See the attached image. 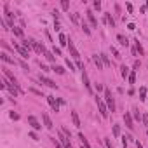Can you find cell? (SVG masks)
Wrapping results in <instances>:
<instances>
[{"mask_svg": "<svg viewBox=\"0 0 148 148\" xmlns=\"http://www.w3.org/2000/svg\"><path fill=\"white\" fill-rule=\"evenodd\" d=\"M125 7H127L129 12H132V4H125Z\"/></svg>", "mask_w": 148, "mask_h": 148, "instance_id": "cell-46", "label": "cell"}, {"mask_svg": "<svg viewBox=\"0 0 148 148\" xmlns=\"http://www.w3.org/2000/svg\"><path fill=\"white\" fill-rule=\"evenodd\" d=\"M105 103H106L108 110L113 113V112H115V99H113V94H112L110 89H105Z\"/></svg>", "mask_w": 148, "mask_h": 148, "instance_id": "cell-3", "label": "cell"}, {"mask_svg": "<svg viewBox=\"0 0 148 148\" xmlns=\"http://www.w3.org/2000/svg\"><path fill=\"white\" fill-rule=\"evenodd\" d=\"M30 138H32V139H38V136H37L35 132H30Z\"/></svg>", "mask_w": 148, "mask_h": 148, "instance_id": "cell-48", "label": "cell"}, {"mask_svg": "<svg viewBox=\"0 0 148 148\" xmlns=\"http://www.w3.org/2000/svg\"><path fill=\"white\" fill-rule=\"evenodd\" d=\"M9 115H11V119H12V120H18V119H19V115H18V113H14V112H11Z\"/></svg>", "mask_w": 148, "mask_h": 148, "instance_id": "cell-41", "label": "cell"}, {"mask_svg": "<svg viewBox=\"0 0 148 148\" xmlns=\"http://www.w3.org/2000/svg\"><path fill=\"white\" fill-rule=\"evenodd\" d=\"M14 49H16V51L19 52V56H21V58H25V59H28V54H30V52H28V51H26V49H25V47H23L21 44H18V42H14Z\"/></svg>", "mask_w": 148, "mask_h": 148, "instance_id": "cell-10", "label": "cell"}, {"mask_svg": "<svg viewBox=\"0 0 148 148\" xmlns=\"http://www.w3.org/2000/svg\"><path fill=\"white\" fill-rule=\"evenodd\" d=\"M47 103L52 106V110H54V112H59V103L54 99V96H47Z\"/></svg>", "mask_w": 148, "mask_h": 148, "instance_id": "cell-15", "label": "cell"}, {"mask_svg": "<svg viewBox=\"0 0 148 148\" xmlns=\"http://www.w3.org/2000/svg\"><path fill=\"white\" fill-rule=\"evenodd\" d=\"M92 61H94V64H96V68H98V70H103V68H105V64H103V59H101V56L94 54V56H92Z\"/></svg>", "mask_w": 148, "mask_h": 148, "instance_id": "cell-14", "label": "cell"}, {"mask_svg": "<svg viewBox=\"0 0 148 148\" xmlns=\"http://www.w3.org/2000/svg\"><path fill=\"white\" fill-rule=\"evenodd\" d=\"M61 9H63V11H68V9H70V2L63 0V2H61Z\"/></svg>", "mask_w": 148, "mask_h": 148, "instance_id": "cell-35", "label": "cell"}, {"mask_svg": "<svg viewBox=\"0 0 148 148\" xmlns=\"http://www.w3.org/2000/svg\"><path fill=\"white\" fill-rule=\"evenodd\" d=\"M42 120H44V125H45L47 129H52V127H54V124H52V120H51V117H49L47 113H42Z\"/></svg>", "mask_w": 148, "mask_h": 148, "instance_id": "cell-16", "label": "cell"}, {"mask_svg": "<svg viewBox=\"0 0 148 148\" xmlns=\"http://www.w3.org/2000/svg\"><path fill=\"white\" fill-rule=\"evenodd\" d=\"M134 49H136V52H139V54H143V52H145V51H143V45L139 44V40H138V38L134 40Z\"/></svg>", "mask_w": 148, "mask_h": 148, "instance_id": "cell-25", "label": "cell"}, {"mask_svg": "<svg viewBox=\"0 0 148 148\" xmlns=\"http://www.w3.org/2000/svg\"><path fill=\"white\" fill-rule=\"evenodd\" d=\"M80 26H82V30H84V33H86V35H91V28L87 26V23H86V21H82V23H80Z\"/></svg>", "mask_w": 148, "mask_h": 148, "instance_id": "cell-27", "label": "cell"}, {"mask_svg": "<svg viewBox=\"0 0 148 148\" xmlns=\"http://www.w3.org/2000/svg\"><path fill=\"white\" fill-rule=\"evenodd\" d=\"M132 119H134L136 122H143V115L139 113L138 108H132Z\"/></svg>", "mask_w": 148, "mask_h": 148, "instance_id": "cell-20", "label": "cell"}, {"mask_svg": "<svg viewBox=\"0 0 148 148\" xmlns=\"http://www.w3.org/2000/svg\"><path fill=\"white\" fill-rule=\"evenodd\" d=\"M99 56H101V59H103V64H105V66H112V61L108 59V56H106L105 52H101Z\"/></svg>", "mask_w": 148, "mask_h": 148, "instance_id": "cell-26", "label": "cell"}, {"mask_svg": "<svg viewBox=\"0 0 148 148\" xmlns=\"http://www.w3.org/2000/svg\"><path fill=\"white\" fill-rule=\"evenodd\" d=\"M94 101H96V105H98V110H99L101 117H103V119H108V113H110V110H108L106 103H105V101H103L99 96H96V98H94Z\"/></svg>", "mask_w": 148, "mask_h": 148, "instance_id": "cell-2", "label": "cell"}, {"mask_svg": "<svg viewBox=\"0 0 148 148\" xmlns=\"http://www.w3.org/2000/svg\"><path fill=\"white\" fill-rule=\"evenodd\" d=\"M66 66L70 68V71H75V66H73V63H71L70 59H66Z\"/></svg>", "mask_w": 148, "mask_h": 148, "instance_id": "cell-37", "label": "cell"}, {"mask_svg": "<svg viewBox=\"0 0 148 148\" xmlns=\"http://www.w3.org/2000/svg\"><path fill=\"white\" fill-rule=\"evenodd\" d=\"M82 82H84V87L87 89V92L92 94V86H91V82H89V75H87V71H86V70L82 71Z\"/></svg>", "mask_w": 148, "mask_h": 148, "instance_id": "cell-9", "label": "cell"}, {"mask_svg": "<svg viewBox=\"0 0 148 148\" xmlns=\"http://www.w3.org/2000/svg\"><path fill=\"white\" fill-rule=\"evenodd\" d=\"M139 99H141V101L146 99V87H141V89H139Z\"/></svg>", "mask_w": 148, "mask_h": 148, "instance_id": "cell-29", "label": "cell"}, {"mask_svg": "<svg viewBox=\"0 0 148 148\" xmlns=\"http://www.w3.org/2000/svg\"><path fill=\"white\" fill-rule=\"evenodd\" d=\"M132 68H134V71H136V70H138V68H139V61H138V59H136V61H134V64H132Z\"/></svg>", "mask_w": 148, "mask_h": 148, "instance_id": "cell-44", "label": "cell"}, {"mask_svg": "<svg viewBox=\"0 0 148 148\" xmlns=\"http://www.w3.org/2000/svg\"><path fill=\"white\" fill-rule=\"evenodd\" d=\"M113 136H115V138L120 136V125H119V124H113Z\"/></svg>", "mask_w": 148, "mask_h": 148, "instance_id": "cell-30", "label": "cell"}, {"mask_svg": "<svg viewBox=\"0 0 148 148\" xmlns=\"http://www.w3.org/2000/svg\"><path fill=\"white\" fill-rule=\"evenodd\" d=\"M129 139H132V138H131V136H124V138H122V146H124V148H127Z\"/></svg>", "mask_w": 148, "mask_h": 148, "instance_id": "cell-33", "label": "cell"}, {"mask_svg": "<svg viewBox=\"0 0 148 148\" xmlns=\"http://www.w3.org/2000/svg\"><path fill=\"white\" fill-rule=\"evenodd\" d=\"M117 40H119V44H120V45L129 47V40H127V37H124L122 33H120V35H117Z\"/></svg>", "mask_w": 148, "mask_h": 148, "instance_id": "cell-19", "label": "cell"}, {"mask_svg": "<svg viewBox=\"0 0 148 148\" xmlns=\"http://www.w3.org/2000/svg\"><path fill=\"white\" fill-rule=\"evenodd\" d=\"M124 124H125V127H127L129 131H134V119H132V115H131L129 112L124 113Z\"/></svg>", "mask_w": 148, "mask_h": 148, "instance_id": "cell-7", "label": "cell"}, {"mask_svg": "<svg viewBox=\"0 0 148 148\" xmlns=\"http://www.w3.org/2000/svg\"><path fill=\"white\" fill-rule=\"evenodd\" d=\"M71 122L77 129H80V119H79V113L77 112H71Z\"/></svg>", "mask_w": 148, "mask_h": 148, "instance_id": "cell-18", "label": "cell"}, {"mask_svg": "<svg viewBox=\"0 0 148 148\" xmlns=\"http://www.w3.org/2000/svg\"><path fill=\"white\" fill-rule=\"evenodd\" d=\"M51 139H52V145H54L56 148H64V146L59 143V139H56V138H51Z\"/></svg>", "mask_w": 148, "mask_h": 148, "instance_id": "cell-34", "label": "cell"}, {"mask_svg": "<svg viewBox=\"0 0 148 148\" xmlns=\"http://www.w3.org/2000/svg\"><path fill=\"white\" fill-rule=\"evenodd\" d=\"M134 143H136V148H143V145H141V143H139V139H136V141H134Z\"/></svg>", "mask_w": 148, "mask_h": 148, "instance_id": "cell-49", "label": "cell"}, {"mask_svg": "<svg viewBox=\"0 0 148 148\" xmlns=\"http://www.w3.org/2000/svg\"><path fill=\"white\" fill-rule=\"evenodd\" d=\"M105 23H106V25H110L112 28H115V19H113L112 12H105Z\"/></svg>", "mask_w": 148, "mask_h": 148, "instance_id": "cell-17", "label": "cell"}, {"mask_svg": "<svg viewBox=\"0 0 148 148\" xmlns=\"http://www.w3.org/2000/svg\"><path fill=\"white\" fill-rule=\"evenodd\" d=\"M129 73H131V70H129L125 64H122V66H120V75H122L124 79H129Z\"/></svg>", "mask_w": 148, "mask_h": 148, "instance_id": "cell-21", "label": "cell"}, {"mask_svg": "<svg viewBox=\"0 0 148 148\" xmlns=\"http://www.w3.org/2000/svg\"><path fill=\"white\" fill-rule=\"evenodd\" d=\"M92 7H94L96 11H99V9H101V2H99V0H94V4H92Z\"/></svg>", "mask_w": 148, "mask_h": 148, "instance_id": "cell-36", "label": "cell"}, {"mask_svg": "<svg viewBox=\"0 0 148 148\" xmlns=\"http://www.w3.org/2000/svg\"><path fill=\"white\" fill-rule=\"evenodd\" d=\"M143 124H145V125H146V127H148V115H146V113H145V115H143Z\"/></svg>", "mask_w": 148, "mask_h": 148, "instance_id": "cell-43", "label": "cell"}, {"mask_svg": "<svg viewBox=\"0 0 148 148\" xmlns=\"http://www.w3.org/2000/svg\"><path fill=\"white\" fill-rule=\"evenodd\" d=\"M146 136H148V132H146Z\"/></svg>", "mask_w": 148, "mask_h": 148, "instance_id": "cell-51", "label": "cell"}, {"mask_svg": "<svg viewBox=\"0 0 148 148\" xmlns=\"http://www.w3.org/2000/svg\"><path fill=\"white\" fill-rule=\"evenodd\" d=\"M38 80L44 84V86H47V87H51V89H58V84L54 82V80H51L49 77H45V75H42V73H40V75H38Z\"/></svg>", "mask_w": 148, "mask_h": 148, "instance_id": "cell-6", "label": "cell"}, {"mask_svg": "<svg viewBox=\"0 0 148 148\" xmlns=\"http://www.w3.org/2000/svg\"><path fill=\"white\" fill-rule=\"evenodd\" d=\"M54 28H56V32H59V28H61V26H59V23H58V21L54 23Z\"/></svg>", "mask_w": 148, "mask_h": 148, "instance_id": "cell-50", "label": "cell"}, {"mask_svg": "<svg viewBox=\"0 0 148 148\" xmlns=\"http://www.w3.org/2000/svg\"><path fill=\"white\" fill-rule=\"evenodd\" d=\"M51 70H52V71H56L58 75H64V71H66V70H64L63 66H59V64H54V66H52Z\"/></svg>", "mask_w": 148, "mask_h": 148, "instance_id": "cell-23", "label": "cell"}, {"mask_svg": "<svg viewBox=\"0 0 148 148\" xmlns=\"http://www.w3.org/2000/svg\"><path fill=\"white\" fill-rule=\"evenodd\" d=\"M2 71H4V75H5V77H7V79H9V82H11V84H14V86H16V87H18V89H19V84H18V79H16V77H14V73H12V71H11V70H7V68H5V66H4V68H2ZM19 91H21V89H19ZM21 92H23V91H21Z\"/></svg>", "mask_w": 148, "mask_h": 148, "instance_id": "cell-4", "label": "cell"}, {"mask_svg": "<svg viewBox=\"0 0 148 148\" xmlns=\"http://www.w3.org/2000/svg\"><path fill=\"white\" fill-rule=\"evenodd\" d=\"M127 80H129V84H134V82H136V71H134V70H131L129 79H127Z\"/></svg>", "mask_w": 148, "mask_h": 148, "instance_id": "cell-28", "label": "cell"}, {"mask_svg": "<svg viewBox=\"0 0 148 148\" xmlns=\"http://www.w3.org/2000/svg\"><path fill=\"white\" fill-rule=\"evenodd\" d=\"M71 21L73 23H79V14H71Z\"/></svg>", "mask_w": 148, "mask_h": 148, "instance_id": "cell-42", "label": "cell"}, {"mask_svg": "<svg viewBox=\"0 0 148 148\" xmlns=\"http://www.w3.org/2000/svg\"><path fill=\"white\" fill-rule=\"evenodd\" d=\"M0 89H7V91H9V92H11L14 98H18V96L21 94V91H19V89L14 86V84H11L9 80H5V79H2V84H0Z\"/></svg>", "mask_w": 148, "mask_h": 148, "instance_id": "cell-1", "label": "cell"}, {"mask_svg": "<svg viewBox=\"0 0 148 148\" xmlns=\"http://www.w3.org/2000/svg\"><path fill=\"white\" fill-rule=\"evenodd\" d=\"M68 51H70V56L75 59V61H80V54H79L77 47L73 45V42H71V40H70V44H68Z\"/></svg>", "mask_w": 148, "mask_h": 148, "instance_id": "cell-8", "label": "cell"}, {"mask_svg": "<svg viewBox=\"0 0 148 148\" xmlns=\"http://www.w3.org/2000/svg\"><path fill=\"white\" fill-rule=\"evenodd\" d=\"M86 14H87V19H89L91 26H92V28H98V19L94 18V12H92L91 9H87V12H86Z\"/></svg>", "mask_w": 148, "mask_h": 148, "instance_id": "cell-12", "label": "cell"}, {"mask_svg": "<svg viewBox=\"0 0 148 148\" xmlns=\"http://www.w3.org/2000/svg\"><path fill=\"white\" fill-rule=\"evenodd\" d=\"M52 52H54L56 56H61V49H59V47H54V49H52Z\"/></svg>", "mask_w": 148, "mask_h": 148, "instance_id": "cell-40", "label": "cell"}, {"mask_svg": "<svg viewBox=\"0 0 148 148\" xmlns=\"http://www.w3.org/2000/svg\"><path fill=\"white\" fill-rule=\"evenodd\" d=\"M12 32H14V35H16V37L23 38V30H21V28H16V26H14V30H12Z\"/></svg>", "mask_w": 148, "mask_h": 148, "instance_id": "cell-32", "label": "cell"}, {"mask_svg": "<svg viewBox=\"0 0 148 148\" xmlns=\"http://www.w3.org/2000/svg\"><path fill=\"white\" fill-rule=\"evenodd\" d=\"M0 59H2L4 63H9V64H18V61H16L14 58H11L7 52H2V54H0Z\"/></svg>", "mask_w": 148, "mask_h": 148, "instance_id": "cell-13", "label": "cell"}, {"mask_svg": "<svg viewBox=\"0 0 148 148\" xmlns=\"http://www.w3.org/2000/svg\"><path fill=\"white\" fill-rule=\"evenodd\" d=\"M28 124L32 125V129H33V131H38V129H42L40 122H38V120H37V117H33V115H30V117H28Z\"/></svg>", "mask_w": 148, "mask_h": 148, "instance_id": "cell-11", "label": "cell"}, {"mask_svg": "<svg viewBox=\"0 0 148 148\" xmlns=\"http://www.w3.org/2000/svg\"><path fill=\"white\" fill-rule=\"evenodd\" d=\"M110 51H112V54H113V58H115V59H120V58H122V56H120V52H119L115 47H110Z\"/></svg>", "mask_w": 148, "mask_h": 148, "instance_id": "cell-31", "label": "cell"}, {"mask_svg": "<svg viewBox=\"0 0 148 148\" xmlns=\"http://www.w3.org/2000/svg\"><path fill=\"white\" fill-rule=\"evenodd\" d=\"M96 89H98V91H105V87H103L101 84H98V82H96Z\"/></svg>", "mask_w": 148, "mask_h": 148, "instance_id": "cell-45", "label": "cell"}, {"mask_svg": "<svg viewBox=\"0 0 148 148\" xmlns=\"http://www.w3.org/2000/svg\"><path fill=\"white\" fill-rule=\"evenodd\" d=\"M30 91H32L33 94H38V96H42V92H40V91H37V89H30Z\"/></svg>", "mask_w": 148, "mask_h": 148, "instance_id": "cell-47", "label": "cell"}, {"mask_svg": "<svg viewBox=\"0 0 148 148\" xmlns=\"http://www.w3.org/2000/svg\"><path fill=\"white\" fill-rule=\"evenodd\" d=\"M58 138H59V143H61L64 148H73V146H71V143H70V138H68V136H66L61 129L58 131Z\"/></svg>", "mask_w": 148, "mask_h": 148, "instance_id": "cell-5", "label": "cell"}, {"mask_svg": "<svg viewBox=\"0 0 148 148\" xmlns=\"http://www.w3.org/2000/svg\"><path fill=\"white\" fill-rule=\"evenodd\" d=\"M44 56H45V59H47V61H51V63H54V61H56V58H54V52H51L49 49L44 52Z\"/></svg>", "mask_w": 148, "mask_h": 148, "instance_id": "cell-24", "label": "cell"}, {"mask_svg": "<svg viewBox=\"0 0 148 148\" xmlns=\"http://www.w3.org/2000/svg\"><path fill=\"white\" fill-rule=\"evenodd\" d=\"M58 38H59V44H61L63 47H64V45L68 47V44H70V42H68V37H66L64 33H59V37H58Z\"/></svg>", "mask_w": 148, "mask_h": 148, "instance_id": "cell-22", "label": "cell"}, {"mask_svg": "<svg viewBox=\"0 0 148 148\" xmlns=\"http://www.w3.org/2000/svg\"><path fill=\"white\" fill-rule=\"evenodd\" d=\"M38 66H40V70H42V71H51V70H49V66H45V64H42V61L38 63Z\"/></svg>", "mask_w": 148, "mask_h": 148, "instance_id": "cell-38", "label": "cell"}, {"mask_svg": "<svg viewBox=\"0 0 148 148\" xmlns=\"http://www.w3.org/2000/svg\"><path fill=\"white\" fill-rule=\"evenodd\" d=\"M105 145H106V148H113V145H112V141L108 138H105Z\"/></svg>", "mask_w": 148, "mask_h": 148, "instance_id": "cell-39", "label": "cell"}]
</instances>
